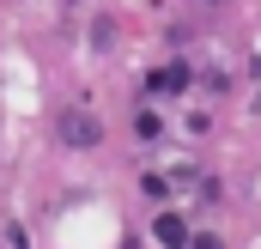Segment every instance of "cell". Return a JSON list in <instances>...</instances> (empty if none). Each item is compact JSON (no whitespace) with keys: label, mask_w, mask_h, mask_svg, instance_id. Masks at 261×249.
Returning <instances> with one entry per match:
<instances>
[{"label":"cell","mask_w":261,"mask_h":249,"mask_svg":"<svg viewBox=\"0 0 261 249\" xmlns=\"http://www.w3.org/2000/svg\"><path fill=\"white\" fill-rule=\"evenodd\" d=\"M61 140H67V146H79V152H91V146L103 140V128H97L91 110H67V116H61Z\"/></svg>","instance_id":"cell-1"},{"label":"cell","mask_w":261,"mask_h":249,"mask_svg":"<svg viewBox=\"0 0 261 249\" xmlns=\"http://www.w3.org/2000/svg\"><path fill=\"white\" fill-rule=\"evenodd\" d=\"M152 237H158V243H189V225H182L176 213H158V219H152Z\"/></svg>","instance_id":"cell-2"},{"label":"cell","mask_w":261,"mask_h":249,"mask_svg":"<svg viewBox=\"0 0 261 249\" xmlns=\"http://www.w3.org/2000/svg\"><path fill=\"white\" fill-rule=\"evenodd\" d=\"M182 85H189V67L176 61V67H158V73H152V91H182Z\"/></svg>","instance_id":"cell-3"}]
</instances>
